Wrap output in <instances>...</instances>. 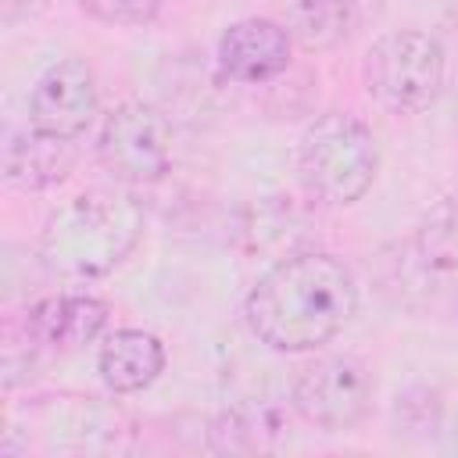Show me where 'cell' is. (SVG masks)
I'll use <instances>...</instances> for the list:
<instances>
[{
    "instance_id": "obj_7",
    "label": "cell",
    "mask_w": 458,
    "mask_h": 458,
    "mask_svg": "<svg viewBox=\"0 0 458 458\" xmlns=\"http://www.w3.org/2000/svg\"><path fill=\"white\" fill-rule=\"evenodd\" d=\"M376 379L354 354H326L301 369L293 383V408L318 429H351L372 408Z\"/></svg>"
},
{
    "instance_id": "obj_3",
    "label": "cell",
    "mask_w": 458,
    "mask_h": 458,
    "mask_svg": "<svg viewBox=\"0 0 458 458\" xmlns=\"http://www.w3.org/2000/svg\"><path fill=\"white\" fill-rule=\"evenodd\" d=\"M136 426L118 401L93 394H43L11 408L0 454H125Z\"/></svg>"
},
{
    "instance_id": "obj_2",
    "label": "cell",
    "mask_w": 458,
    "mask_h": 458,
    "mask_svg": "<svg viewBox=\"0 0 458 458\" xmlns=\"http://www.w3.org/2000/svg\"><path fill=\"white\" fill-rule=\"evenodd\" d=\"M143 236V208L125 193L93 190L57 208L39 236V261L57 279H97Z\"/></svg>"
},
{
    "instance_id": "obj_13",
    "label": "cell",
    "mask_w": 458,
    "mask_h": 458,
    "mask_svg": "<svg viewBox=\"0 0 458 458\" xmlns=\"http://www.w3.org/2000/svg\"><path fill=\"white\" fill-rule=\"evenodd\" d=\"M100 379L114 394H136L150 386L161 369H165V347L154 333L143 329H118L104 340L100 358H97Z\"/></svg>"
},
{
    "instance_id": "obj_4",
    "label": "cell",
    "mask_w": 458,
    "mask_h": 458,
    "mask_svg": "<svg viewBox=\"0 0 458 458\" xmlns=\"http://www.w3.org/2000/svg\"><path fill=\"white\" fill-rule=\"evenodd\" d=\"M379 168V147L369 125L329 111L315 118L297 147V172L304 190L322 204H354L365 197Z\"/></svg>"
},
{
    "instance_id": "obj_12",
    "label": "cell",
    "mask_w": 458,
    "mask_h": 458,
    "mask_svg": "<svg viewBox=\"0 0 458 458\" xmlns=\"http://www.w3.org/2000/svg\"><path fill=\"white\" fill-rule=\"evenodd\" d=\"M290 440V411L279 401H240L211 422V447L222 454H261Z\"/></svg>"
},
{
    "instance_id": "obj_8",
    "label": "cell",
    "mask_w": 458,
    "mask_h": 458,
    "mask_svg": "<svg viewBox=\"0 0 458 458\" xmlns=\"http://www.w3.org/2000/svg\"><path fill=\"white\" fill-rule=\"evenodd\" d=\"M97 114V82L86 61L64 57L50 64L29 100V122L43 132L79 140Z\"/></svg>"
},
{
    "instance_id": "obj_11",
    "label": "cell",
    "mask_w": 458,
    "mask_h": 458,
    "mask_svg": "<svg viewBox=\"0 0 458 458\" xmlns=\"http://www.w3.org/2000/svg\"><path fill=\"white\" fill-rule=\"evenodd\" d=\"M75 157V143L64 136L43 132L36 125L11 132L4 143V182L25 193L50 190L72 172Z\"/></svg>"
},
{
    "instance_id": "obj_5",
    "label": "cell",
    "mask_w": 458,
    "mask_h": 458,
    "mask_svg": "<svg viewBox=\"0 0 458 458\" xmlns=\"http://www.w3.org/2000/svg\"><path fill=\"white\" fill-rule=\"evenodd\" d=\"M444 47L429 32H386L365 54V89L397 114H415L440 97Z\"/></svg>"
},
{
    "instance_id": "obj_9",
    "label": "cell",
    "mask_w": 458,
    "mask_h": 458,
    "mask_svg": "<svg viewBox=\"0 0 458 458\" xmlns=\"http://www.w3.org/2000/svg\"><path fill=\"white\" fill-rule=\"evenodd\" d=\"M111 318V308L89 293H54L25 311L21 329L39 344V351H79L93 344Z\"/></svg>"
},
{
    "instance_id": "obj_1",
    "label": "cell",
    "mask_w": 458,
    "mask_h": 458,
    "mask_svg": "<svg viewBox=\"0 0 458 458\" xmlns=\"http://www.w3.org/2000/svg\"><path fill=\"white\" fill-rule=\"evenodd\" d=\"M358 308L354 272L326 254L301 250L276 261L247 293V326L272 351H315L333 340Z\"/></svg>"
},
{
    "instance_id": "obj_15",
    "label": "cell",
    "mask_w": 458,
    "mask_h": 458,
    "mask_svg": "<svg viewBox=\"0 0 458 458\" xmlns=\"http://www.w3.org/2000/svg\"><path fill=\"white\" fill-rule=\"evenodd\" d=\"M419 254L437 272H458V193L440 197L419 222Z\"/></svg>"
},
{
    "instance_id": "obj_6",
    "label": "cell",
    "mask_w": 458,
    "mask_h": 458,
    "mask_svg": "<svg viewBox=\"0 0 458 458\" xmlns=\"http://www.w3.org/2000/svg\"><path fill=\"white\" fill-rule=\"evenodd\" d=\"M97 150L118 182L150 186L172 168V125L157 107L129 100L107 114Z\"/></svg>"
},
{
    "instance_id": "obj_16",
    "label": "cell",
    "mask_w": 458,
    "mask_h": 458,
    "mask_svg": "<svg viewBox=\"0 0 458 458\" xmlns=\"http://www.w3.org/2000/svg\"><path fill=\"white\" fill-rule=\"evenodd\" d=\"M93 18L111 25H147L157 18L161 0H79Z\"/></svg>"
},
{
    "instance_id": "obj_14",
    "label": "cell",
    "mask_w": 458,
    "mask_h": 458,
    "mask_svg": "<svg viewBox=\"0 0 458 458\" xmlns=\"http://www.w3.org/2000/svg\"><path fill=\"white\" fill-rule=\"evenodd\" d=\"M365 14V0H293L286 11L290 36L308 50H329L344 43Z\"/></svg>"
},
{
    "instance_id": "obj_10",
    "label": "cell",
    "mask_w": 458,
    "mask_h": 458,
    "mask_svg": "<svg viewBox=\"0 0 458 458\" xmlns=\"http://www.w3.org/2000/svg\"><path fill=\"white\" fill-rule=\"evenodd\" d=\"M218 64L236 82L276 79L290 64V32L268 18L233 21L218 39Z\"/></svg>"
}]
</instances>
